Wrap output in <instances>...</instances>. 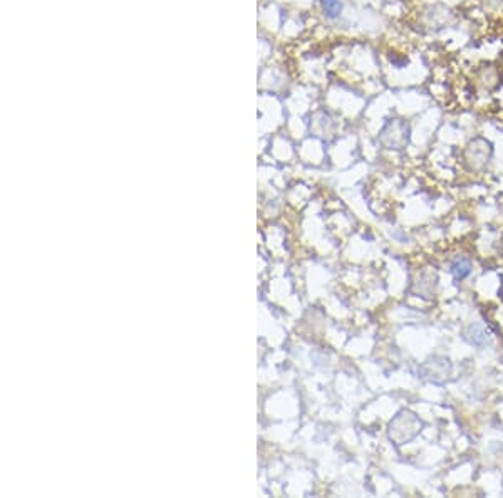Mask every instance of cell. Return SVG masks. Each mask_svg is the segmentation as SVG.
I'll list each match as a JSON object with an SVG mask.
<instances>
[{"instance_id": "1", "label": "cell", "mask_w": 503, "mask_h": 498, "mask_svg": "<svg viewBox=\"0 0 503 498\" xmlns=\"http://www.w3.org/2000/svg\"><path fill=\"white\" fill-rule=\"evenodd\" d=\"M491 153H493V150H491V144L488 141L483 138H476L466 146V150L463 153V160L470 170L478 171V170H483L486 166V163H488L491 158Z\"/></svg>"}, {"instance_id": "2", "label": "cell", "mask_w": 503, "mask_h": 498, "mask_svg": "<svg viewBox=\"0 0 503 498\" xmlns=\"http://www.w3.org/2000/svg\"><path fill=\"white\" fill-rule=\"evenodd\" d=\"M381 141L389 150H403L410 141V124L403 119H391L382 129Z\"/></svg>"}, {"instance_id": "3", "label": "cell", "mask_w": 503, "mask_h": 498, "mask_svg": "<svg viewBox=\"0 0 503 498\" xmlns=\"http://www.w3.org/2000/svg\"><path fill=\"white\" fill-rule=\"evenodd\" d=\"M424 19H426V25H428V27L438 30V29H443L444 25L449 24V20H451V14H449L448 9L433 7V9H429L426 14H424Z\"/></svg>"}, {"instance_id": "4", "label": "cell", "mask_w": 503, "mask_h": 498, "mask_svg": "<svg viewBox=\"0 0 503 498\" xmlns=\"http://www.w3.org/2000/svg\"><path fill=\"white\" fill-rule=\"evenodd\" d=\"M451 272L457 279H465V277H468L471 272V262L468 259H465V257H458V259L453 260Z\"/></svg>"}, {"instance_id": "5", "label": "cell", "mask_w": 503, "mask_h": 498, "mask_svg": "<svg viewBox=\"0 0 503 498\" xmlns=\"http://www.w3.org/2000/svg\"><path fill=\"white\" fill-rule=\"evenodd\" d=\"M480 82L483 84V86L486 89H490V87H493L495 84H496V72L493 69H490V67H486V69L481 71V74H480Z\"/></svg>"}, {"instance_id": "6", "label": "cell", "mask_w": 503, "mask_h": 498, "mask_svg": "<svg viewBox=\"0 0 503 498\" xmlns=\"http://www.w3.org/2000/svg\"><path fill=\"white\" fill-rule=\"evenodd\" d=\"M322 9L329 17H337L342 7H340L339 0H322Z\"/></svg>"}]
</instances>
